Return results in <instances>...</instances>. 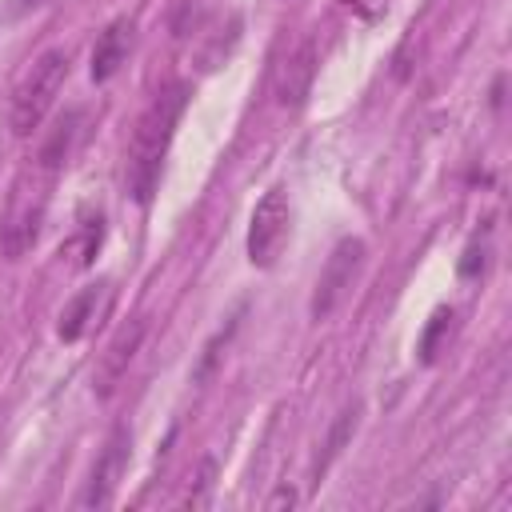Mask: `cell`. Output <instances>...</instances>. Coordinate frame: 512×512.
I'll return each mask as SVG.
<instances>
[{"label": "cell", "mask_w": 512, "mask_h": 512, "mask_svg": "<svg viewBox=\"0 0 512 512\" xmlns=\"http://www.w3.org/2000/svg\"><path fill=\"white\" fill-rule=\"evenodd\" d=\"M184 104H188V84H172V88L156 92L152 104L144 108L136 132H132L124 180H128V196L136 204H148L152 192H156V184H160V168H164L172 132H176L180 116H184Z\"/></svg>", "instance_id": "6da1fadb"}, {"label": "cell", "mask_w": 512, "mask_h": 512, "mask_svg": "<svg viewBox=\"0 0 512 512\" xmlns=\"http://www.w3.org/2000/svg\"><path fill=\"white\" fill-rule=\"evenodd\" d=\"M64 80H68V52H64V48H48V52L24 72V80H20L16 92H12L8 124H12L16 136H32V132L40 128V120L48 116V108H52V100L60 96Z\"/></svg>", "instance_id": "7a4b0ae2"}, {"label": "cell", "mask_w": 512, "mask_h": 512, "mask_svg": "<svg viewBox=\"0 0 512 512\" xmlns=\"http://www.w3.org/2000/svg\"><path fill=\"white\" fill-rule=\"evenodd\" d=\"M360 268H364V240L360 236H344L332 248L328 264H324V272L316 280V292H312V304H308L312 308V320H328L344 304V296L352 292Z\"/></svg>", "instance_id": "3957f363"}, {"label": "cell", "mask_w": 512, "mask_h": 512, "mask_svg": "<svg viewBox=\"0 0 512 512\" xmlns=\"http://www.w3.org/2000/svg\"><path fill=\"white\" fill-rule=\"evenodd\" d=\"M288 224H292V208H288L284 188L264 192V200L252 208V224H248V260L256 268H268L280 256V248L288 240Z\"/></svg>", "instance_id": "277c9868"}, {"label": "cell", "mask_w": 512, "mask_h": 512, "mask_svg": "<svg viewBox=\"0 0 512 512\" xmlns=\"http://www.w3.org/2000/svg\"><path fill=\"white\" fill-rule=\"evenodd\" d=\"M312 80H316V44L304 36V40H296L280 56V64L272 72V96H276V104L288 108V112L300 108L308 100V92H312Z\"/></svg>", "instance_id": "5b68a950"}, {"label": "cell", "mask_w": 512, "mask_h": 512, "mask_svg": "<svg viewBox=\"0 0 512 512\" xmlns=\"http://www.w3.org/2000/svg\"><path fill=\"white\" fill-rule=\"evenodd\" d=\"M128 448H132V436L128 428H116L100 452V460L92 464V476H88V488L80 496V508H104L112 504V492L124 476V464H128Z\"/></svg>", "instance_id": "8992f818"}, {"label": "cell", "mask_w": 512, "mask_h": 512, "mask_svg": "<svg viewBox=\"0 0 512 512\" xmlns=\"http://www.w3.org/2000/svg\"><path fill=\"white\" fill-rule=\"evenodd\" d=\"M108 308H112V284H108V280H100V284H92V288H80V292L60 308L56 336L68 340V344H76L80 336H88V332L108 316Z\"/></svg>", "instance_id": "52a82bcc"}, {"label": "cell", "mask_w": 512, "mask_h": 512, "mask_svg": "<svg viewBox=\"0 0 512 512\" xmlns=\"http://www.w3.org/2000/svg\"><path fill=\"white\" fill-rule=\"evenodd\" d=\"M140 340H144V320H132V324H124V328L112 336V344L100 352L96 372H92L96 396H112V392L120 388V380L128 376V364H132L136 352H140Z\"/></svg>", "instance_id": "ba28073f"}, {"label": "cell", "mask_w": 512, "mask_h": 512, "mask_svg": "<svg viewBox=\"0 0 512 512\" xmlns=\"http://www.w3.org/2000/svg\"><path fill=\"white\" fill-rule=\"evenodd\" d=\"M40 216H44V200L36 196H16L12 200V212L4 220V232H0V244H4V256L8 260H20L32 244H36V232H40Z\"/></svg>", "instance_id": "9c48e42d"}, {"label": "cell", "mask_w": 512, "mask_h": 512, "mask_svg": "<svg viewBox=\"0 0 512 512\" xmlns=\"http://www.w3.org/2000/svg\"><path fill=\"white\" fill-rule=\"evenodd\" d=\"M128 48H132V20H112L92 48V80L116 76V68L128 60Z\"/></svg>", "instance_id": "30bf717a"}, {"label": "cell", "mask_w": 512, "mask_h": 512, "mask_svg": "<svg viewBox=\"0 0 512 512\" xmlns=\"http://www.w3.org/2000/svg\"><path fill=\"white\" fill-rule=\"evenodd\" d=\"M80 112H68L56 128H52V136L44 140V148H40V168H60L64 160H68V152H72V144H76V136H80Z\"/></svg>", "instance_id": "8fae6325"}, {"label": "cell", "mask_w": 512, "mask_h": 512, "mask_svg": "<svg viewBox=\"0 0 512 512\" xmlns=\"http://www.w3.org/2000/svg\"><path fill=\"white\" fill-rule=\"evenodd\" d=\"M100 240H104L100 220H88L76 236H68V240L60 244V256H64L72 268H88V264H92V256L100 252Z\"/></svg>", "instance_id": "7c38bea8"}, {"label": "cell", "mask_w": 512, "mask_h": 512, "mask_svg": "<svg viewBox=\"0 0 512 512\" xmlns=\"http://www.w3.org/2000/svg\"><path fill=\"white\" fill-rule=\"evenodd\" d=\"M212 476H216V460H200V468H196V476H192V484H188V492H184V508H204L208 504V492H212Z\"/></svg>", "instance_id": "4fadbf2b"}, {"label": "cell", "mask_w": 512, "mask_h": 512, "mask_svg": "<svg viewBox=\"0 0 512 512\" xmlns=\"http://www.w3.org/2000/svg\"><path fill=\"white\" fill-rule=\"evenodd\" d=\"M48 4H56V0H8L4 4V20L24 16V12H36V8H48Z\"/></svg>", "instance_id": "5bb4252c"}, {"label": "cell", "mask_w": 512, "mask_h": 512, "mask_svg": "<svg viewBox=\"0 0 512 512\" xmlns=\"http://www.w3.org/2000/svg\"><path fill=\"white\" fill-rule=\"evenodd\" d=\"M476 268H484V252H476V248H468V256H464V264H460V272H464V276H476Z\"/></svg>", "instance_id": "9a60e30c"}, {"label": "cell", "mask_w": 512, "mask_h": 512, "mask_svg": "<svg viewBox=\"0 0 512 512\" xmlns=\"http://www.w3.org/2000/svg\"><path fill=\"white\" fill-rule=\"evenodd\" d=\"M284 504H288V508L296 504V492H292V488H280V492L268 500V508H284Z\"/></svg>", "instance_id": "2e32d148"}, {"label": "cell", "mask_w": 512, "mask_h": 512, "mask_svg": "<svg viewBox=\"0 0 512 512\" xmlns=\"http://www.w3.org/2000/svg\"><path fill=\"white\" fill-rule=\"evenodd\" d=\"M348 4H352V8L360 12V16H368V20H372V16L380 12V0H348Z\"/></svg>", "instance_id": "e0dca14e"}]
</instances>
